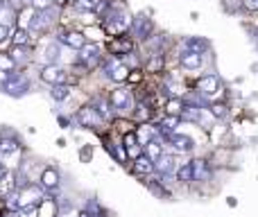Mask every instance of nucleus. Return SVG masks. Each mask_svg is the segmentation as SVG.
<instances>
[{
    "instance_id": "obj_1",
    "label": "nucleus",
    "mask_w": 258,
    "mask_h": 217,
    "mask_svg": "<svg viewBox=\"0 0 258 217\" xmlns=\"http://www.w3.org/2000/svg\"><path fill=\"white\" fill-rule=\"evenodd\" d=\"M18 199H21V210L32 208V206H39V201L43 199V188L39 183H25V186L18 188Z\"/></svg>"
},
{
    "instance_id": "obj_2",
    "label": "nucleus",
    "mask_w": 258,
    "mask_h": 217,
    "mask_svg": "<svg viewBox=\"0 0 258 217\" xmlns=\"http://www.w3.org/2000/svg\"><path fill=\"white\" fill-rule=\"evenodd\" d=\"M109 102H111V107L116 109V111L132 113V109H134V95H132V91H129L127 86H118V89L111 91V95H109Z\"/></svg>"
},
{
    "instance_id": "obj_3",
    "label": "nucleus",
    "mask_w": 258,
    "mask_h": 217,
    "mask_svg": "<svg viewBox=\"0 0 258 217\" xmlns=\"http://www.w3.org/2000/svg\"><path fill=\"white\" fill-rule=\"evenodd\" d=\"M75 122L80 124V127H84V129H95V127H100V124L104 122V118L98 113V109H95L93 104H89V107H82L80 111H77Z\"/></svg>"
},
{
    "instance_id": "obj_4",
    "label": "nucleus",
    "mask_w": 258,
    "mask_h": 217,
    "mask_svg": "<svg viewBox=\"0 0 258 217\" xmlns=\"http://www.w3.org/2000/svg\"><path fill=\"white\" fill-rule=\"evenodd\" d=\"M222 91V82H220L218 75L209 73V75H202L197 80V93L204 95V98H215V95Z\"/></svg>"
},
{
    "instance_id": "obj_5",
    "label": "nucleus",
    "mask_w": 258,
    "mask_h": 217,
    "mask_svg": "<svg viewBox=\"0 0 258 217\" xmlns=\"http://www.w3.org/2000/svg\"><path fill=\"white\" fill-rule=\"evenodd\" d=\"M3 91L7 95H12V98H21V95H25L30 91V82L21 75H12L3 82Z\"/></svg>"
},
{
    "instance_id": "obj_6",
    "label": "nucleus",
    "mask_w": 258,
    "mask_h": 217,
    "mask_svg": "<svg viewBox=\"0 0 258 217\" xmlns=\"http://www.w3.org/2000/svg\"><path fill=\"white\" fill-rule=\"evenodd\" d=\"M41 82H45V84L50 86H59L66 82V70H63L61 66H57V63H50V66H43L39 73Z\"/></svg>"
},
{
    "instance_id": "obj_7",
    "label": "nucleus",
    "mask_w": 258,
    "mask_h": 217,
    "mask_svg": "<svg viewBox=\"0 0 258 217\" xmlns=\"http://www.w3.org/2000/svg\"><path fill=\"white\" fill-rule=\"evenodd\" d=\"M129 73H132V68L125 66L120 59H116L111 54V61H107V75L111 77V82H116V84H122V82L129 80Z\"/></svg>"
},
{
    "instance_id": "obj_8",
    "label": "nucleus",
    "mask_w": 258,
    "mask_h": 217,
    "mask_svg": "<svg viewBox=\"0 0 258 217\" xmlns=\"http://www.w3.org/2000/svg\"><path fill=\"white\" fill-rule=\"evenodd\" d=\"M59 183H61V177H59V170L52 168V165H48V168L41 170V177H39V186L43 188L45 192H54L59 188Z\"/></svg>"
},
{
    "instance_id": "obj_9",
    "label": "nucleus",
    "mask_w": 258,
    "mask_h": 217,
    "mask_svg": "<svg viewBox=\"0 0 258 217\" xmlns=\"http://www.w3.org/2000/svg\"><path fill=\"white\" fill-rule=\"evenodd\" d=\"M77 59H80V63H84L86 68H93L95 63L100 61V45H95V43H86L84 48L80 50Z\"/></svg>"
},
{
    "instance_id": "obj_10",
    "label": "nucleus",
    "mask_w": 258,
    "mask_h": 217,
    "mask_svg": "<svg viewBox=\"0 0 258 217\" xmlns=\"http://www.w3.org/2000/svg\"><path fill=\"white\" fill-rule=\"evenodd\" d=\"M168 142L177 152H186V154H190L195 150V140L190 136H186V133H172V136H168Z\"/></svg>"
},
{
    "instance_id": "obj_11",
    "label": "nucleus",
    "mask_w": 258,
    "mask_h": 217,
    "mask_svg": "<svg viewBox=\"0 0 258 217\" xmlns=\"http://www.w3.org/2000/svg\"><path fill=\"white\" fill-rule=\"evenodd\" d=\"M134 50V43L129 36H116V39H111V43H109V52L116 57V54H132Z\"/></svg>"
},
{
    "instance_id": "obj_12",
    "label": "nucleus",
    "mask_w": 258,
    "mask_h": 217,
    "mask_svg": "<svg viewBox=\"0 0 258 217\" xmlns=\"http://www.w3.org/2000/svg\"><path fill=\"white\" fill-rule=\"evenodd\" d=\"M50 25H52V16H50V9H48V12H36L34 18H32V23H30V30H32V32H39V34H43V32L50 30Z\"/></svg>"
},
{
    "instance_id": "obj_13",
    "label": "nucleus",
    "mask_w": 258,
    "mask_h": 217,
    "mask_svg": "<svg viewBox=\"0 0 258 217\" xmlns=\"http://www.w3.org/2000/svg\"><path fill=\"white\" fill-rule=\"evenodd\" d=\"M59 215V206L52 197H43L36 206V217H57Z\"/></svg>"
},
{
    "instance_id": "obj_14",
    "label": "nucleus",
    "mask_w": 258,
    "mask_h": 217,
    "mask_svg": "<svg viewBox=\"0 0 258 217\" xmlns=\"http://www.w3.org/2000/svg\"><path fill=\"white\" fill-rule=\"evenodd\" d=\"M132 172H134V174H138V177H147V174L156 172L154 161H150L145 154H143L141 159H136V161L132 163Z\"/></svg>"
},
{
    "instance_id": "obj_15",
    "label": "nucleus",
    "mask_w": 258,
    "mask_h": 217,
    "mask_svg": "<svg viewBox=\"0 0 258 217\" xmlns=\"http://www.w3.org/2000/svg\"><path fill=\"white\" fill-rule=\"evenodd\" d=\"M59 41L73 50H82L86 45V34H82V32H66V34L59 36Z\"/></svg>"
},
{
    "instance_id": "obj_16",
    "label": "nucleus",
    "mask_w": 258,
    "mask_h": 217,
    "mask_svg": "<svg viewBox=\"0 0 258 217\" xmlns=\"http://www.w3.org/2000/svg\"><path fill=\"white\" fill-rule=\"evenodd\" d=\"M179 120L177 115H165L163 120H161L159 124H156V129H159V136H172V133H177V127H179Z\"/></svg>"
},
{
    "instance_id": "obj_17",
    "label": "nucleus",
    "mask_w": 258,
    "mask_h": 217,
    "mask_svg": "<svg viewBox=\"0 0 258 217\" xmlns=\"http://www.w3.org/2000/svg\"><path fill=\"white\" fill-rule=\"evenodd\" d=\"M154 168H156V172H159V174H163V177H168V174L177 172V168H179V165L174 163V156L163 154V156H161V159L154 163Z\"/></svg>"
},
{
    "instance_id": "obj_18",
    "label": "nucleus",
    "mask_w": 258,
    "mask_h": 217,
    "mask_svg": "<svg viewBox=\"0 0 258 217\" xmlns=\"http://www.w3.org/2000/svg\"><path fill=\"white\" fill-rule=\"evenodd\" d=\"M136 138H138V142H141V145L145 147L150 140H154V138H159V129H156V127H152V124H147V122H143L141 127L136 129Z\"/></svg>"
},
{
    "instance_id": "obj_19",
    "label": "nucleus",
    "mask_w": 258,
    "mask_h": 217,
    "mask_svg": "<svg viewBox=\"0 0 258 217\" xmlns=\"http://www.w3.org/2000/svg\"><path fill=\"white\" fill-rule=\"evenodd\" d=\"M202 54L200 52H192V50H186V52L181 54V66L186 68V70H197V68H202Z\"/></svg>"
},
{
    "instance_id": "obj_20",
    "label": "nucleus",
    "mask_w": 258,
    "mask_h": 217,
    "mask_svg": "<svg viewBox=\"0 0 258 217\" xmlns=\"http://www.w3.org/2000/svg\"><path fill=\"white\" fill-rule=\"evenodd\" d=\"M163 109H165V115H177V118H181L183 109H186V102H183L181 98H168Z\"/></svg>"
},
{
    "instance_id": "obj_21",
    "label": "nucleus",
    "mask_w": 258,
    "mask_h": 217,
    "mask_svg": "<svg viewBox=\"0 0 258 217\" xmlns=\"http://www.w3.org/2000/svg\"><path fill=\"white\" fill-rule=\"evenodd\" d=\"M143 150H145V156H147V159H150V161H154V163L161 159V156H163V145H161V140H159V138H154V140H150L145 147H143Z\"/></svg>"
},
{
    "instance_id": "obj_22",
    "label": "nucleus",
    "mask_w": 258,
    "mask_h": 217,
    "mask_svg": "<svg viewBox=\"0 0 258 217\" xmlns=\"http://www.w3.org/2000/svg\"><path fill=\"white\" fill-rule=\"evenodd\" d=\"M93 107L98 109V113L104 118V122L113 118V107H111V102H109V98H95L93 100Z\"/></svg>"
},
{
    "instance_id": "obj_23",
    "label": "nucleus",
    "mask_w": 258,
    "mask_h": 217,
    "mask_svg": "<svg viewBox=\"0 0 258 217\" xmlns=\"http://www.w3.org/2000/svg\"><path fill=\"white\" fill-rule=\"evenodd\" d=\"M177 181L179 183H192L195 181V170H192V163H183L177 168Z\"/></svg>"
},
{
    "instance_id": "obj_24",
    "label": "nucleus",
    "mask_w": 258,
    "mask_h": 217,
    "mask_svg": "<svg viewBox=\"0 0 258 217\" xmlns=\"http://www.w3.org/2000/svg\"><path fill=\"white\" fill-rule=\"evenodd\" d=\"M192 170H195V181H209L211 170H209V163H206L204 159L192 161Z\"/></svg>"
},
{
    "instance_id": "obj_25",
    "label": "nucleus",
    "mask_w": 258,
    "mask_h": 217,
    "mask_svg": "<svg viewBox=\"0 0 258 217\" xmlns=\"http://www.w3.org/2000/svg\"><path fill=\"white\" fill-rule=\"evenodd\" d=\"M14 43V48H23V45H27V41H30V32L25 30V27H16V30L12 32V39H9Z\"/></svg>"
},
{
    "instance_id": "obj_26",
    "label": "nucleus",
    "mask_w": 258,
    "mask_h": 217,
    "mask_svg": "<svg viewBox=\"0 0 258 217\" xmlns=\"http://www.w3.org/2000/svg\"><path fill=\"white\" fill-rule=\"evenodd\" d=\"M43 59H45V66H50V63H57V59H59V43H57V41H50V43L45 45Z\"/></svg>"
},
{
    "instance_id": "obj_27",
    "label": "nucleus",
    "mask_w": 258,
    "mask_h": 217,
    "mask_svg": "<svg viewBox=\"0 0 258 217\" xmlns=\"http://www.w3.org/2000/svg\"><path fill=\"white\" fill-rule=\"evenodd\" d=\"M71 86H66V84H59V86H52L50 89V98L54 100V102H63V100H68L71 98Z\"/></svg>"
},
{
    "instance_id": "obj_28",
    "label": "nucleus",
    "mask_w": 258,
    "mask_h": 217,
    "mask_svg": "<svg viewBox=\"0 0 258 217\" xmlns=\"http://www.w3.org/2000/svg\"><path fill=\"white\" fill-rule=\"evenodd\" d=\"M18 150H21V145L16 138H3V142H0V156H12Z\"/></svg>"
},
{
    "instance_id": "obj_29",
    "label": "nucleus",
    "mask_w": 258,
    "mask_h": 217,
    "mask_svg": "<svg viewBox=\"0 0 258 217\" xmlns=\"http://www.w3.org/2000/svg\"><path fill=\"white\" fill-rule=\"evenodd\" d=\"M152 21H147V18H138L136 25H134V32H136V36H141V39H147L152 32Z\"/></svg>"
},
{
    "instance_id": "obj_30",
    "label": "nucleus",
    "mask_w": 258,
    "mask_h": 217,
    "mask_svg": "<svg viewBox=\"0 0 258 217\" xmlns=\"http://www.w3.org/2000/svg\"><path fill=\"white\" fill-rule=\"evenodd\" d=\"M186 50H192V52L204 54V50H209V41H202V39H188V41H186Z\"/></svg>"
},
{
    "instance_id": "obj_31",
    "label": "nucleus",
    "mask_w": 258,
    "mask_h": 217,
    "mask_svg": "<svg viewBox=\"0 0 258 217\" xmlns=\"http://www.w3.org/2000/svg\"><path fill=\"white\" fill-rule=\"evenodd\" d=\"M16 68V61L12 59V54L0 52V73H14Z\"/></svg>"
},
{
    "instance_id": "obj_32",
    "label": "nucleus",
    "mask_w": 258,
    "mask_h": 217,
    "mask_svg": "<svg viewBox=\"0 0 258 217\" xmlns=\"http://www.w3.org/2000/svg\"><path fill=\"white\" fill-rule=\"evenodd\" d=\"M5 208L7 210H18V213H21V199H18V192H12V195L5 197Z\"/></svg>"
},
{
    "instance_id": "obj_33",
    "label": "nucleus",
    "mask_w": 258,
    "mask_h": 217,
    "mask_svg": "<svg viewBox=\"0 0 258 217\" xmlns=\"http://www.w3.org/2000/svg\"><path fill=\"white\" fill-rule=\"evenodd\" d=\"M54 0H30V7L34 9V12H48L50 7H52Z\"/></svg>"
},
{
    "instance_id": "obj_34",
    "label": "nucleus",
    "mask_w": 258,
    "mask_h": 217,
    "mask_svg": "<svg viewBox=\"0 0 258 217\" xmlns=\"http://www.w3.org/2000/svg\"><path fill=\"white\" fill-rule=\"evenodd\" d=\"M77 7L84 12H95L100 7V0H77Z\"/></svg>"
},
{
    "instance_id": "obj_35",
    "label": "nucleus",
    "mask_w": 258,
    "mask_h": 217,
    "mask_svg": "<svg viewBox=\"0 0 258 217\" xmlns=\"http://www.w3.org/2000/svg\"><path fill=\"white\" fill-rule=\"evenodd\" d=\"M227 107H224V104H211V115H213V118H227Z\"/></svg>"
},
{
    "instance_id": "obj_36",
    "label": "nucleus",
    "mask_w": 258,
    "mask_h": 217,
    "mask_svg": "<svg viewBox=\"0 0 258 217\" xmlns=\"http://www.w3.org/2000/svg\"><path fill=\"white\" fill-rule=\"evenodd\" d=\"M122 145H125V150H129V147H136V145H141V142H138V138H136V131L125 133V138H122Z\"/></svg>"
},
{
    "instance_id": "obj_37",
    "label": "nucleus",
    "mask_w": 258,
    "mask_h": 217,
    "mask_svg": "<svg viewBox=\"0 0 258 217\" xmlns=\"http://www.w3.org/2000/svg\"><path fill=\"white\" fill-rule=\"evenodd\" d=\"M161 66H163V59L156 54L154 59H152L150 63H147V73H156V70H161Z\"/></svg>"
},
{
    "instance_id": "obj_38",
    "label": "nucleus",
    "mask_w": 258,
    "mask_h": 217,
    "mask_svg": "<svg viewBox=\"0 0 258 217\" xmlns=\"http://www.w3.org/2000/svg\"><path fill=\"white\" fill-rule=\"evenodd\" d=\"M12 39V32H9V27L5 25V23H0V45L5 43V41Z\"/></svg>"
},
{
    "instance_id": "obj_39",
    "label": "nucleus",
    "mask_w": 258,
    "mask_h": 217,
    "mask_svg": "<svg viewBox=\"0 0 258 217\" xmlns=\"http://www.w3.org/2000/svg\"><path fill=\"white\" fill-rule=\"evenodd\" d=\"M116 124L122 133H132V122H127V120H116Z\"/></svg>"
},
{
    "instance_id": "obj_40",
    "label": "nucleus",
    "mask_w": 258,
    "mask_h": 217,
    "mask_svg": "<svg viewBox=\"0 0 258 217\" xmlns=\"http://www.w3.org/2000/svg\"><path fill=\"white\" fill-rule=\"evenodd\" d=\"M242 7L247 12H258V0H242Z\"/></svg>"
},
{
    "instance_id": "obj_41",
    "label": "nucleus",
    "mask_w": 258,
    "mask_h": 217,
    "mask_svg": "<svg viewBox=\"0 0 258 217\" xmlns=\"http://www.w3.org/2000/svg\"><path fill=\"white\" fill-rule=\"evenodd\" d=\"M141 80H143L141 70H132V73H129V82H141Z\"/></svg>"
},
{
    "instance_id": "obj_42",
    "label": "nucleus",
    "mask_w": 258,
    "mask_h": 217,
    "mask_svg": "<svg viewBox=\"0 0 258 217\" xmlns=\"http://www.w3.org/2000/svg\"><path fill=\"white\" fill-rule=\"evenodd\" d=\"M0 217H21V213H18V210H7L5 208L3 213H0Z\"/></svg>"
},
{
    "instance_id": "obj_43",
    "label": "nucleus",
    "mask_w": 258,
    "mask_h": 217,
    "mask_svg": "<svg viewBox=\"0 0 258 217\" xmlns=\"http://www.w3.org/2000/svg\"><path fill=\"white\" fill-rule=\"evenodd\" d=\"M5 177H7V168H5V165L3 163H0V181H3V179Z\"/></svg>"
},
{
    "instance_id": "obj_44",
    "label": "nucleus",
    "mask_w": 258,
    "mask_h": 217,
    "mask_svg": "<svg viewBox=\"0 0 258 217\" xmlns=\"http://www.w3.org/2000/svg\"><path fill=\"white\" fill-rule=\"evenodd\" d=\"M80 217H95L91 210H80Z\"/></svg>"
},
{
    "instance_id": "obj_45",
    "label": "nucleus",
    "mask_w": 258,
    "mask_h": 217,
    "mask_svg": "<svg viewBox=\"0 0 258 217\" xmlns=\"http://www.w3.org/2000/svg\"><path fill=\"white\" fill-rule=\"evenodd\" d=\"M54 3H57V5H66L68 0H54Z\"/></svg>"
},
{
    "instance_id": "obj_46",
    "label": "nucleus",
    "mask_w": 258,
    "mask_h": 217,
    "mask_svg": "<svg viewBox=\"0 0 258 217\" xmlns=\"http://www.w3.org/2000/svg\"><path fill=\"white\" fill-rule=\"evenodd\" d=\"M5 7V0H0V9H3Z\"/></svg>"
},
{
    "instance_id": "obj_47",
    "label": "nucleus",
    "mask_w": 258,
    "mask_h": 217,
    "mask_svg": "<svg viewBox=\"0 0 258 217\" xmlns=\"http://www.w3.org/2000/svg\"><path fill=\"white\" fill-rule=\"evenodd\" d=\"M0 142H3V138H0Z\"/></svg>"
}]
</instances>
